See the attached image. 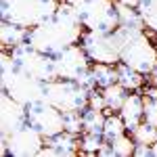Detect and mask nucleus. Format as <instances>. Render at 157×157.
<instances>
[{
	"label": "nucleus",
	"instance_id": "f257e3e1",
	"mask_svg": "<svg viewBox=\"0 0 157 157\" xmlns=\"http://www.w3.org/2000/svg\"><path fill=\"white\" fill-rule=\"evenodd\" d=\"M84 29L86 27L82 25V19H80L78 11L67 0H61L59 11L52 19L42 21L36 27H29L27 44H32L36 50L44 52V55L57 57L61 50H65L67 46L78 44Z\"/></svg>",
	"mask_w": 157,
	"mask_h": 157
},
{
	"label": "nucleus",
	"instance_id": "f03ea898",
	"mask_svg": "<svg viewBox=\"0 0 157 157\" xmlns=\"http://www.w3.org/2000/svg\"><path fill=\"white\" fill-rule=\"evenodd\" d=\"M117 32L121 36V63L149 75L157 67V48L151 42V38L145 34V27L120 25Z\"/></svg>",
	"mask_w": 157,
	"mask_h": 157
},
{
	"label": "nucleus",
	"instance_id": "7ed1b4c3",
	"mask_svg": "<svg viewBox=\"0 0 157 157\" xmlns=\"http://www.w3.org/2000/svg\"><path fill=\"white\" fill-rule=\"evenodd\" d=\"M61 0H0L2 21H11L21 27H36L52 19L59 11Z\"/></svg>",
	"mask_w": 157,
	"mask_h": 157
},
{
	"label": "nucleus",
	"instance_id": "20e7f679",
	"mask_svg": "<svg viewBox=\"0 0 157 157\" xmlns=\"http://www.w3.org/2000/svg\"><path fill=\"white\" fill-rule=\"evenodd\" d=\"M78 11L82 25L92 32H115L120 27L115 0H67Z\"/></svg>",
	"mask_w": 157,
	"mask_h": 157
},
{
	"label": "nucleus",
	"instance_id": "39448f33",
	"mask_svg": "<svg viewBox=\"0 0 157 157\" xmlns=\"http://www.w3.org/2000/svg\"><path fill=\"white\" fill-rule=\"evenodd\" d=\"M88 97H90V90L75 80L55 78L44 86V98L63 113L65 111H84L88 107Z\"/></svg>",
	"mask_w": 157,
	"mask_h": 157
},
{
	"label": "nucleus",
	"instance_id": "423d86ee",
	"mask_svg": "<svg viewBox=\"0 0 157 157\" xmlns=\"http://www.w3.org/2000/svg\"><path fill=\"white\" fill-rule=\"evenodd\" d=\"M80 44L84 46L86 55L92 63H109L117 65L121 61V36L120 32H92L84 29L80 38Z\"/></svg>",
	"mask_w": 157,
	"mask_h": 157
},
{
	"label": "nucleus",
	"instance_id": "0eeeda50",
	"mask_svg": "<svg viewBox=\"0 0 157 157\" xmlns=\"http://www.w3.org/2000/svg\"><path fill=\"white\" fill-rule=\"evenodd\" d=\"M0 84H2V90L6 94H11L15 101L23 103L25 107L44 98V86H46V82H40L36 78L27 75L19 67L9 69V71H0Z\"/></svg>",
	"mask_w": 157,
	"mask_h": 157
},
{
	"label": "nucleus",
	"instance_id": "6e6552de",
	"mask_svg": "<svg viewBox=\"0 0 157 157\" xmlns=\"http://www.w3.org/2000/svg\"><path fill=\"white\" fill-rule=\"evenodd\" d=\"M11 55H13V59H15L17 67H19L21 71H25L27 75L36 78L40 82H50V80L57 78V71H55V57L36 50L32 44L23 42V44L11 48Z\"/></svg>",
	"mask_w": 157,
	"mask_h": 157
},
{
	"label": "nucleus",
	"instance_id": "1a4fd4ad",
	"mask_svg": "<svg viewBox=\"0 0 157 157\" xmlns=\"http://www.w3.org/2000/svg\"><path fill=\"white\" fill-rule=\"evenodd\" d=\"M2 143H6V153L11 157H34L46 145V138L40 134L38 128L25 121L23 126L13 130L6 138H2Z\"/></svg>",
	"mask_w": 157,
	"mask_h": 157
},
{
	"label": "nucleus",
	"instance_id": "9d476101",
	"mask_svg": "<svg viewBox=\"0 0 157 157\" xmlns=\"http://www.w3.org/2000/svg\"><path fill=\"white\" fill-rule=\"evenodd\" d=\"M27 121H29L34 128H38L44 138L57 136L59 132L65 130L63 111H59L55 105H50L46 98L27 105Z\"/></svg>",
	"mask_w": 157,
	"mask_h": 157
},
{
	"label": "nucleus",
	"instance_id": "9b49d317",
	"mask_svg": "<svg viewBox=\"0 0 157 157\" xmlns=\"http://www.w3.org/2000/svg\"><path fill=\"white\" fill-rule=\"evenodd\" d=\"M90 57L86 55L84 46L78 42V44H71L65 50H61L59 55L55 57V71H57V78H63V80H78L84 71H88L92 65Z\"/></svg>",
	"mask_w": 157,
	"mask_h": 157
},
{
	"label": "nucleus",
	"instance_id": "f8f14e48",
	"mask_svg": "<svg viewBox=\"0 0 157 157\" xmlns=\"http://www.w3.org/2000/svg\"><path fill=\"white\" fill-rule=\"evenodd\" d=\"M27 121V107L23 103L15 101L11 94L2 90L0 97V128H2V138H6L13 130L23 126Z\"/></svg>",
	"mask_w": 157,
	"mask_h": 157
},
{
	"label": "nucleus",
	"instance_id": "ddd939ff",
	"mask_svg": "<svg viewBox=\"0 0 157 157\" xmlns=\"http://www.w3.org/2000/svg\"><path fill=\"white\" fill-rule=\"evenodd\" d=\"M120 115L124 120V124H126V128H128V132H132L134 128L145 120V97L136 94V92H130L120 109Z\"/></svg>",
	"mask_w": 157,
	"mask_h": 157
},
{
	"label": "nucleus",
	"instance_id": "4468645a",
	"mask_svg": "<svg viewBox=\"0 0 157 157\" xmlns=\"http://www.w3.org/2000/svg\"><path fill=\"white\" fill-rule=\"evenodd\" d=\"M46 145H50L57 155H63V157H69V155H78L80 153V134H73V132H67L63 130L59 132L57 136H50L46 138Z\"/></svg>",
	"mask_w": 157,
	"mask_h": 157
},
{
	"label": "nucleus",
	"instance_id": "2eb2a0df",
	"mask_svg": "<svg viewBox=\"0 0 157 157\" xmlns=\"http://www.w3.org/2000/svg\"><path fill=\"white\" fill-rule=\"evenodd\" d=\"M27 34H29L27 27H21V25L11 23V21H2V25H0V42H2V48L11 50L15 46L27 42Z\"/></svg>",
	"mask_w": 157,
	"mask_h": 157
},
{
	"label": "nucleus",
	"instance_id": "dca6fc26",
	"mask_svg": "<svg viewBox=\"0 0 157 157\" xmlns=\"http://www.w3.org/2000/svg\"><path fill=\"white\" fill-rule=\"evenodd\" d=\"M117 82H120L128 92H134V90H138L140 86L145 84V80H147V75L145 73H140V71H136V69H132L130 65H126V63H117Z\"/></svg>",
	"mask_w": 157,
	"mask_h": 157
},
{
	"label": "nucleus",
	"instance_id": "f3484780",
	"mask_svg": "<svg viewBox=\"0 0 157 157\" xmlns=\"http://www.w3.org/2000/svg\"><path fill=\"white\" fill-rule=\"evenodd\" d=\"M92 75L97 88H107L111 84H117V65L109 63H92Z\"/></svg>",
	"mask_w": 157,
	"mask_h": 157
},
{
	"label": "nucleus",
	"instance_id": "a211bd4d",
	"mask_svg": "<svg viewBox=\"0 0 157 157\" xmlns=\"http://www.w3.org/2000/svg\"><path fill=\"white\" fill-rule=\"evenodd\" d=\"M103 90V97H105V105H107V111H117L120 113L124 101L128 97V90L117 82V84H111L107 88H101Z\"/></svg>",
	"mask_w": 157,
	"mask_h": 157
},
{
	"label": "nucleus",
	"instance_id": "6ab92c4d",
	"mask_svg": "<svg viewBox=\"0 0 157 157\" xmlns=\"http://www.w3.org/2000/svg\"><path fill=\"white\" fill-rule=\"evenodd\" d=\"M105 117H107V113H105V111H98V109L86 107L84 111H82V120H84V132L103 134V128H105Z\"/></svg>",
	"mask_w": 157,
	"mask_h": 157
},
{
	"label": "nucleus",
	"instance_id": "aec40b11",
	"mask_svg": "<svg viewBox=\"0 0 157 157\" xmlns=\"http://www.w3.org/2000/svg\"><path fill=\"white\" fill-rule=\"evenodd\" d=\"M117 6V17H120V25L121 27H145L143 23V17L136 6H130V4H120L115 2Z\"/></svg>",
	"mask_w": 157,
	"mask_h": 157
},
{
	"label": "nucleus",
	"instance_id": "412c9836",
	"mask_svg": "<svg viewBox=\"0 0 157 157\" xmlns=\"http://www.w3.org/2000/svg\"><path fill=\"white\" fill-rule=\"evenodd\" d=\"M128 132V128H126V124L121 120V115L117 111H109L107 117H105V128H103V138L105 140H113L115 136H120V134H126Z\"/></svg>",
	"mask_w": 157,
	"mask_h": 157
},
{
	"label": "nucleus",
	"instance_id": "4be33fe9",
	"mask_svg": "<svg viewBox=\"0 0 157 157\" xmlns=\"http://www.w3.org/2000/svg\"><path fill=\"white\" fill-rule=\"evenodd\" d=\"M138 13L149 32L157 34V0H138Z\"/></svg>",
	"mask_w": 157,
	"mask_h": 157
},
{
	"label": "nucleus",
	"instance_id": "5701e85b",
	"mask_svg": "<svg viewBox=\"0 0 157 157\" xmlns=\"http://www.w3.org/2000/svg\"><path fill=\"white\" fill-rule=\"evenodd\" d=\"M130 134H132V138L136 140V145H151L153 147L157 143V128L153 124H149L147 120L140 121Z\"/></svg>",
	"mask_w": 157,
	"mask_h": 157
},
{
	"label": "nucleus",
	"instance_id": "b1692460",
	"mask_svg": "<svg viewBox=\"0 0 157 157\" xmlns=\"http://www.w3.org/2000/svg\"><path fill=\"white\" fill-rule=\"evenodd\" d=\"M107 143L113 147L115 157H130V155H134L136 140L132 138V134H120V136H115L113 140H107Z\"/></svg>",
	"mask_w": 157,
	"mask_h": 157
},
{
	"label": "nucleus",
	"instance_id": "393cba45",
	"mask_svg": "<svg viewBox=\"0 0 157 157\" xmlns=\"http://www.w3.org/2000/svg\"><path fill=\"white\" fill-rule=\"evenodd\" d=\"M103 145H105L103 134H94V132L80 134V153H84V155H97Z\"/></svg>",
	"mask_w": 157,
	"mask_h": 157
},
{
	"label": "nucleus",
	"instance_id": "a878e982",
	"mask_svg": "<svg viewBox=\"0 0 157 157\" xmlns=\"http://www.w3.org/2000/svg\"><path fill=\"white\" fill-rule=\"evenodd\" d=\"M63 124H65V130H67V132H73V134L84 132L82 111H65V113H63Z\"/></svg>",
	"mask_w": 157,
	"mask_h": 157
},
{
	"label": "nucleus",
	"instance_id": "bb28decb",
	"mask_svg": "<svg viewBox=\"0 0 157 157\" xmlns=\"http://www.w3.org/2000/svg\"><path fill=\"white\" fill-rule=\"evenodd\" d=\"M88 107L98 109V111H107V105H105V97H103V90L98 92L97 88L90 90V97H88Z\"/></svg>",
	"mask_w": 157,
	"mask_h": 157
},
{
	"label": "nucleus",
	"instance_id": "cd10ccee",
	"mask_svg": "<svg viewBox=\"0 0 157 157\" xmlns=\"http://www.w3.org/2000/svg\"><path fill=\"white\" fill-rule=\"evenodd\" d=\"M134 155H136V157H149V155H153V147H151V145H136Z\"/></svg>",
	"mask_w": 157,
	"mask_h": 157
},
{
	"label": "nucleus",
	"instance_id": "c85d7f7f",
	"mask_svg": "<svg viewBox=\"0 0 157 157\" xmlns=\"http://www.w3.org/2000/svg\"><path fill=\"white\" fill-rule=\"evenodd\" d=\"M143 94H145V98H157V86H153V84L147 86Z\"/></svg>",
	"mask_w": 157,
	"mask_h": 157
},
{
	"label": "nucleus",
	"instance_id": "c756f323",
	"mask_svg": "<svg viewBox=\"0 0 157 157\" xmlns=\"http://www.w3.org/2000/svg\"><path fill=\"white\" fill-rule=\"evenodd\" d=\"M120 4H130V6H138V0H115Z\"/></svg>",
	"mask_w": 157,
	"mask_h": 157
},
{
	"label": "nucleus",
	"instance_id": "7c9ffc66",
	"mask_svg": "<svg viewBox=\"0 0 157 157\" xmlns=\"http://www.w3.org/2000/svg\"><path fill=\"white\" fill-rule=\"evenodd\" d=\"M149 75H151V84L157 86V67H155V69H153L151 73H149Z\"/></svg>",
	"mask_w": 157,
	"mask_h": 157
},
{
	"label": "nucleus",
	"instance_id": "2f4dec72",
	"mask_svg": "<svg viewBox=\"0 0 157 157\" xmlns=\"http://www.w3.org/2000/svg\"><path fill=\"white\" fill-rule=\"evenodd\" d=\"M153 157H157V143L153 145Z\"/></svg>",
	"mask_w": 157,
	"mask_h": 157
}]
</instances>
